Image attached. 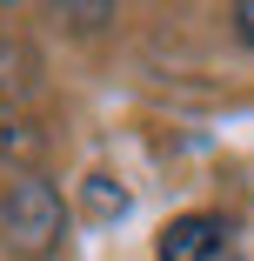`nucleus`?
I'll use <instances>...</instances> for the list:
<instances>
[{
    "label": "nucleus",
    "instance_id": "1",
    "mask_svg": "<svg viewBox=\"0 0 254 261\" xmlns=\"http://www.w3.org/2000/svg\"><path fill=\"white\" fill-rule=\"evenodd\" d=\"M0 234H7V248L20 254H54L61 234H67V207H61V188L40 181V174H20L7 181V194H0Z\"/></svg>",
    "mask_w": 254,
    "mask_h": 261
},
{
    "label": "nucleus",
    "instance_id": "2",
    "mask_svg": "<svg viewBox=\"0 0 254 261\" xmlns=\"http://www.w3.org/2000/svg\"><path fill=\"white\" fill-rule=\"evenodd\" d=\"M221 241H228V221L221 215H181V221H167L161 228V261H214L221 254Z\"/></svg>",
    "mask_w": 254,
    "mask_h": 261
},
{
    "label": "nucleus",
    "instance_id": "3",
    "mask_svg": "<svg viewBox=\"0 0 254 261\" xmlns=\"http://www.w3.org/2000/svg\"><path fill=\"white\" fill-rule=\"evenodd\" d=\"M87 201H94V215H114V207H127V194H114L107 174H94V181H87Z\"/></svg>",
    "mask_w": 254,
    "mask_h": 261
},
{
    "label": "nucleus",
    "instance_id": "4",
    "mask_svg": "<svg viewBox=\"0 0 254 261\" xmlns=\"http://www.w3.org/2000/svg\"><path fill=\"white\" fill-rule=\"evenodd\" d=\"M234 27H241V40H254V0H241V7H234Z\"/></svg>",
    "mask_w": 254,
    "mask_h": 261
}]
</instances>
